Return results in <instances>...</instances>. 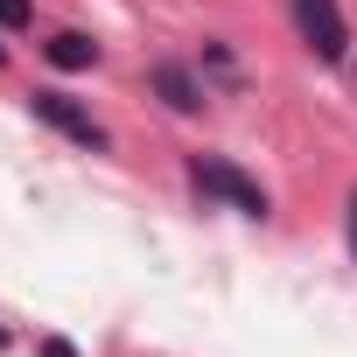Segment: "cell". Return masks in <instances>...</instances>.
I'll use <instances>...</instances> for the list:
<instances>
[{"mask_svg": "<svg viewBox=\"0 0 357 357\" xmlns=\"http://www.w3.org/2000/svg\"><path fill=\"white\" fill-rule=\"evenodd\" d=\"M147 84H154V98H161L168 112H204V98H211V91H204V77H197L190 63H168V56L147 70Z\"/></svg>", "mask_w": 357, "mask_h": 357, "instance_id": "277c9868", "label": "cell"}, {"mask_svg": "<svg viewBox=\"0 0 357 357\" xmlns=\"http://www.w3.org/2000/svg\"><path fill=\"white\" fill-rule=\"evenodd\" d=\"M287 8H294V29H301L315 63H343L350 56V22H343L336 0H287Z\"/></svg>", "mask_w": 357, "mask_h": 357, "instance_id": "3957f363", "label": "cell"}, {"mask_svg": "<svg viewBox=\"0 0 357 357\" xmlns=\"http://www.w3.org/2000/svg\"><path fill=\"white\" fill-rule=\"evenodd\" d=\"M0 63H8V43H0Z\"/></svg>", "mask_w": 357, "mask_h": 357, "instance_id": "9c48e42d", "label": "cell"}, {"mask_svg": "<svg viewBox=\"0 0 357 357\" xmlns=\"http://www.w3.org/2000/svg\"><path fill=\"white\" fill-rule=\"evenodd\" d=\"M29 112H36L43 126H56L63 140H77L84 154H112V133H105V126H98L70 91H29Z\"/></svg>", "mask_w": 357, "mask_h": 357, "instance_id": "7a4b0ae2", "label": "cell"}, {"mask_svg": "<svg viewBox=\"0 0 357 357\" xmlns=\"http://www.w3.org/2000/svg\"><path fill=\"white\" fill-rule=\"evenodd\" d=\"M43 56H50L56 70H91V63H98V43H91V36H77V29H63V36H50V43H43Z\"/></svg>", "mask_w": 357, "mask_h": 357, "instance_id": "5b68a950", "label": "cell"}, {"mask_svg": "<svg viewBox=\"0 0 357 357\" xmlns=\"http://www.w3.org/2000/svg\"><path fill=\"white\" fill-rule=\"evenodd\" d=\"M36 22V0H0V29H8V36H22Z\"/></svg>", "mask_w": 357, "mask_h": 357, "instance_id": "8992f818", "label": "cell"}, {"mask_svg": "<svg viewBox=\"0 0 357 357\" xmlns=\"http://www.w3.org/2000/svg\"><path fill=\"white\" fill-rule=\"evenodd\" d=\"M350 252H357V190H350Z\"/></svg>", "mask_w": 357, "mask_h": 357, "instance_id": "ba28073f", "label": "cell"}, {"mask_svg": "<svg viewBox=\"0 0 357 357\" xmlns=\"http://www.w3.org/2000/svg\"><path fill=\"white\" fill-rule=\"evenodd\" d=\"M36 357H77V343H70V336H43V343H36Z\"/></svg>", "mask_w": 357, "mask_h": 357, "instance_id": "52a82bcc", "label": "cell"}, {"mask_svg": "<svg viewBox=\"0 0 357 357\" xmlns=\"http://www.w3.org/2000/svg\"><path fill=\"white\" fill-rule=\"evenodd\" d=\"M183 168H190L197 197H218V204H231L238 218H266V211H273V204H266V190L252 183V175H245L238 161H225V154H190Z\"/></svg>", "mask_w": 357, "mask_h": 357, "instance_id": "6da1fadb", "label": "cell"}]
</instances>
